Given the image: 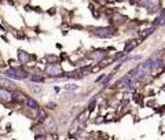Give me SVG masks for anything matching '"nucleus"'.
Masks as SVG:
<instances>
[{"mask_svg": "<svg viewBox=\"0 0 165 140\" xmlns=\"http://www.w3.org/2000/svg\"><path fill=\"white\" fill-rule=\"evenodd\" d=\"M46 73L48 74V76H52V77L62 76V67H61L58 63H50L46 67Z\"/></svg>", "mask_w": 165, "mask_h": 140, "instance_id": "obj_1", "label": "nucleus"}, {"mask_svg": "<svg viewBox=\"0 0 165 140\" xmlns=\"http://www.w3.org/2000/svg\"><path fill=\"white\" fill-rule=\"evenodd\" d=\"M94 36L101 38H109L113 36V30L110 27H98V29H94Z\"/></svg>", "mask_w": 165, "mask_h": 140, "instance_id": "obj_2", "label": "nucleus"}, {"mask_svg": "<svg viewBox=\"0 0 165 140\" xmlns=\"http://www.w3.org/2000/svg\"><path fill=\"white\" fill-rule=\"evenodd\" d=\"M18 59L21 63H28L29 60L35 59V56H32V55L28 54V52L24 51V49H18Z\"/></svg>", "mask_w": 165, "mask_h": 140, "instance_id": "obj_3", "label": "nucleus"}, {"mask_svg": "<svg viewBox=\"0 0 165 140\" xmlns=\"http://www.w3.org/2000/svg\"><path fill=\"white\" fill-rule=\"evenodd\" d=\"M0 85H2L3 88H6V89H16V84L15 82H13L11 80H7V78H0Z\"/></svg>", "mask_w": 165, "mask_h": 140, "instance_id": "obj_4", "label": "nucleus"}, {"mask_svg": "<svg viewBox=\"0 0 165 140\" xmlns=\"http://www.w3.org/2000/svg\"><path fill=\"white\" fill-rule=\"evenodd\" d=\"M57 121L54 120V118H48V120L46 121V129L50 132H57Z\"/></svg>", "mask_w": 165, "mask_h": 140, "instance_id": "obj_5", "label": "nucleus"}, {"mask_svg": "<svg viewBox=\"0 0 165 140\" xmlns=\"http://www.w3.org/2000/svg\"><path fill=\"white\" fill-rule=\"evenodd\" d=\"M91 59H94V60H102V59H105L106 58V54H105V51H94L92 54H91Z\"/></svg>", "mask_w": 165, "mask_h": 140, "instance_id": "obj_6", "label": "nucleus"}, {"mask_svg": "<svg viewBox=\"0 0 165 140\" xmlns=\"http://www.w3.org/2000/svg\"><path fill=\"white\" fill-rule=\"evenodd\" d=\"M11 98H13V95L6 88H0V99H3V100H11Z\"/></svg>", "mask_w": 165, "mask_h": 140, "instance_id": "obj_7", "label": "nucleus"}, {"mask_svg": "<svg viewBox=\"0 0 165 140\" xmlns=\"http://www.w3.org/2000/svg\"><path fill=\"white\" fill-rule=\"evenodd\" d=\"M25 104L30 109H38V103L32 98H25Z\"/></svg>", "mask_w": 165, "mask_h": 140, "instance_id": "obj_8", "label": "nucleus"}, {"mask_svg": "<svg viewBox=\"0 0 165 140\" xmlns=\"http://www.w3.org/2000/svg\"><path fill=\"white\" fill-rule=\"evenodd\" d=\"M132 80V77L129 76V74H125V76L123 77V78L118 80V85H121V87H127L128 85V82Z\"/></svg>", "mask_w": 165, "mask_h": 140, "instance_id": "obj_9", "label": "nucleus"}, {"mask_svg": "<svg viewBox=\"0 0 165 140\" xmlns=\"http://www.w3.org/2000/svg\"><path fill=\"white\" fill-rule=\"evenodd\" d=\"M124 21H127V16L121 15V14H118V13H114L113 22H116V23H124Z\"/></svg>", "mask_w": 165, "mask_h": 140, "instance_id": "obj_10", "label": "nucleus"}, {"mask_svg": "<svg viewBox=\"0 0 165 140\" xmlns=\"http://www.w3.org/2000/svg\"><path fill=\"white\" fill-rule=\"evenodd\" d=\"M161 25H165V16L160 15L153 21V26H161Z\"/></svg>", "mask_w": 165, "mask_h": 140, "instance_id": "obj_11", "label": "nucleus"}, {"mask_svg": "<svg viewBox=\"0 0 165 140\" xmlns=\"http://www.w3.org/2000/svg\"><path fill=\"white\" fill-rule=\"evenodd\" d=\"M142 67L145 69H154V59H147L142 63Z\"/></svg>", "mask_w": 165, "mask_h": 140, "instance_id": "obj_12", "label": "nucleus"}, {"mask_svg": "<svg viewBox=\"0 0 165 140\" xmlns=\"http://www.w3.org/2000/svg\"><path fill=\"white\" fill-rule=\"evenodd\" d=\"M154 29H156V26H151V27H148V29H146V30H142L140 36H142V37H147V36H150L151 33L154 32Z\"/></svg>", "mask_w": 165, "mask_h": 140, "instance_id": "obj_13", "label": "nucleus"}, {"mask_svg": "<svg viewBox=\"0 0 165 140\" xmlns=\"http://www.w3.org/2000/svg\"><path fill=\"white\" fill-rule=\"evenodd\" d=\"M135 41H127V44H125V48H124V51L125 52H129V51H132V49L135 48Z\"/></svg>", "mask_w": 165, "mask_h": 140, "instance_id": "obj_14", "label": "nucleus"}, {"mask_svg": "<svg viewBox=\"0 0 165 140\" xmlns=\"http://www.w3.org/2000/svg\"><path fill=\"white\" fill-rule=\"evenodd\" d=\"M30 80H32V82H43L44 77L38 76V74H32V76H30Z\"/></svg>", "mask_w": 165, "mask_h": 140, "instance_id": "obj_15", "label": "nucleus"}, {"mask_svg": "<svg viewBox=\"0 0 165 140\" xmlns=\"http://www.w3.org/2000/svg\"><path fill=\"white\" fill-rule=\"evenodd\" d=\"M77 88H79V87H77L76 84H66L63 89L68 91V92H73V91H77Z\"/></svg>", "mask_w": 165, "mask_h": 140, "instance_id": "obj_16", "label": "nucleus"}, {"mask_svg": "<svg viewBox=\"0 0 165 140\" xmlns=\"http://www.w3.org/2000/svg\"><path fill=\"white\" fill-rule=\"evenodd\" d=\"M29 91L33 93H40L41 92V87H38V85H29Z\"/></svg>", "mask_w": 165, "mask_h": 140, "instance_id": "obj_17", "label": "nucleus"}, {"mask_svg": "<svg viewBox=\"0 0 165 140\" xmlns=\"http://www.w3.org/2000/svg\"><path fill=\"white\" fill-rule=\"evenodd\" d=\"M165 65V62L162 59H154V69H158V67H162Z\"/></svg>", "mask_w": 165, "mask_h": 140, "instance_id": "obj_18", "label": "nucleus"}, {"mask_svg": "<svg viewBox=\"0 0 165 140\" xmlns=\"http://www.w3.org/2000/svg\"><path fill=\"white\" fill-rule=\"evenodd\" d=\"M37 118H38V121H44V120H46V118H47V114H46V111H44V110H38Z\"/></svg>", "mask_w": 165, "mask_h": 140, "instance_id": "obj_19", "label": "nucleus"}, {"mask_svg": "<svg viewBox=\"0 0 165 140\" xmlns=\"http://www.w3.org/2000/svg\"><path fill=\"white\" fill-rule=\"evenodd\" d=\"M124 54H125V51H124V52H118V54L116 55V58H117V59H118V58H123V56H124Z\"/></svg>", "mask_w": 165, "mask_h": 140, "instance_id": "obj_20", "label": "nucleus"}, {"mask_svg": "<svg viewBox=\"0 0 165 140\" xmlns=\"http://www.w3.org/2000/svg\"><path fill=\"white\" fill-rule=\"evenodd\" d=\"M44 137H46L44 135H36V139H44Z\"/></svg>", "mask_w": 165, "mask_h": 140, "instance_id": "obj_21", "label": "nucleus"}, {"mask_svg": "<svg viewBox=\"0 0 165 140\" xmlns=\"http://www.w3.org/2000/svg\"><path fill=\"white\" fill-rule=\"evenodd\" d=\"M161 15L165 16V8H162V10H161Z\"/></svg>", "mask_w": 165, "mask_h": 140, "instance_id": "obj_22", "label": "nucleus"}, {"mask_svg": "<svg viewBox=\"0 0 165 140\" xmlns=\"http://www.w3.org/2000/svg\"><path fill=\"white\" fill-rule=\"evenodd\" d=\"M54 13H55V10H54V8H52V10H50V11H48V14H51V15H52V14H54Z\"/></svg>", "mask_w": 165, "mask_h": 140, "instance_id": "obj_23", "label": "nucleus"}]
</instances>
